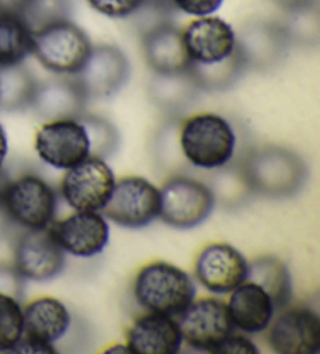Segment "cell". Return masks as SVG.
<instances>
[{
	"mask_svg": "<svg viewBox=\"0 0 320 354\" xmlns=\"http://www.w3.org/2000/svg\"><path fill=\"white\" fill-rule=\"evenodd\" d=\"M241 166L251 192L266 198L294 197L308 180V166L303 158L278 145L251 150Z\"/></svg>",
	"mask_w": 320,
	"mask_h": 354,
	"instance_id": "cell-1",
	"label": "cell"
},
{
	"mask_svg": "<svg viewBox=\"0 0 320 354\" xmlns=\"http://www.w3.org/2000/svg\"><path fill=\"white\" fill-rule=\"evenodd\" d=\"M178 145L184 160L194 167L214 170L231 162L236 149V134L222 115L202 113L180 125Z\"/></svg>",
	"mask_w": 320,
	"mask_h": 354,
	"instance_id": "cell-2",
	"label": "cell"
},
{
	"mask_svg": "<svg viewBox=\"0 0 320 354\" xmlns=\"http://www.w3.org/2000/svg\"><path fill=\"white\" fill-rule=\"evenodd\" d=\"M133 290L141 308L170 317L180 315L197 294L189 274L164 261L150 262L141 268Z\"/></svg>",
	"mask_w": 320,
	"mask_h": 354,
	"instance_id": "cell-3",
	"label": "cell"
},
{
	"mask_svg": "<svg viewBox=\"0 0 320 354\" xmlns=\"http://www.w3.org/2000/svg\"><path fill=\"white\" fill-rule=\"evenodd\" d=\"M91 48L88 35L71 19L52 24L33 33L35 58L42 67L58 75H75Z\"/></svg>",
	"mask_w": 320,
	"mask_h": 354,
	"instance_id": "cell-4",
	"label": "cell"
},
{
	"mask_svg": "<svg viewBox=\"0 0 320 354\" xmlns=\"http://www.w3.org/2000/svg\"><path fill=\"white\" fill-rule=\"evenodd\" d=\"M159 218L169 227L190 230L202 225L214 209V195L208 185L189 176L174 175L159 189Z\"/></svg>",
	"mask_w": 320,
	"mask_h": 354,
	"instance_id": "cell-5",
	"label": "cell"
},
{
	"mask_svg": "<svg viewBox=\"0 0 320 354\" xmlns=\"http://www.w3.org/2000/svg\"><path fill=\"white\" fill-rule=\"evenodd\" d=\"M0 209L19 227L44 230L53 222L57 211V194L39 176L27 174L10 181Z\"/></svg>",
	"mask_w": 320,
	"mask_h": 354,
	"instance_id": "cell-6",
	"label": "cell"
},
{
	"mask_svg": "<svg viewBox=\"0 0 320 354\" xmlns=\"http://www.w3.org/2000/svg\"><path fill=\"white\" fill-rule=\"evenodd\" d=\"M159 189L143 176H124L114 183L103 207L105 217L124 228H144L159 216Z\"/></svg>",
	"mask_w": 320,
	"mask_h": 354,
	"instance_id": "cell-7",
	"label": "cell"
},
{
	"mask_svg": "<svg viewBox=\"0 0 320 354\" xmlns=\"http://www.w3.org/2000/svg\"><path fill=\"white\" fill-rule=\"evenodd\" d=\"M132 67L127 55L112 44L92 46L85 64L73 77L89 99H109L124 89Z\"/></svg>",
	"mask_w": 320,
	"mask_h": 354,
	"instance_id": "cell-8",
	"label": "cell"
},
{
	"mask_svg": "<svg viewBox=\"0 0 320 354\" xmlns=\"http://www.w3.org/2000/svg\"><path fill=\"white\" fill-rule=\"evenodd\" d=\"M114 183L113 170L105 160L88 156L67 169L61 180V195L72 209L100 212L112 197Z\"/></svg>",
	"mask_w": 320,
	"mask_h": 354,
	"instance_id": "cell-9",
	"label": "cell"
},
{
	"mask_svg": "<svg viewBox=\"0 0 320 354\" xmlns=\"http://www.w3.org/2000/svg\"><path fill=\"white\" fill-rule=\"evenodd\" d=\"M24 333L13 353H55L53 344L67 333L71 314L52 297L36 298L22 309Z\"/></svg>",
	"mask_w": 320,
	"mask_h": 354,
	"instance_id": "cell-10",
	"label": "cell"
},
{
	"mask_svg": "<svg viewBox=\"0 0 320 354\" xmlns=\"http://www.w3.org/2000/svg\"><path fill=\"white\" fill-rule=\"evenodd\" d=\"M178 317L183 340L195 350L214 353L220 342L235 331L226 303L219 298L195 300Z\"/></svg>",
	"mask_w": 320,
	"mask_h": 354,
	"instance_id": "cell-11",
	"label": "cell"
},
{
	"mask_svg": "<svg viewBox=\"0 0 320 354\" xmlns=\"http://www.w3.org/2000/svg\"><path fill=\"white\" fill-rule=\"evenodd\" d=\"M236 48L247 71L270 72L286 59L291 42L281 22L256 19L244 24L239 30Z\"/></svg>",
	"mask_w": 320,
	"mask_h": 354,
	"instance_id": "cell-12",
	"label": "cell"
},
{
	"mask_svg": "<svg viewBox=\"0 0 320 354\" xmlns=\"http://www.w3.org/2000/svg\"><path fill=\"white\" fill-rule=\"evenodd\" d=\"M35 150L48 166L67 170L89 156V139L77 119L48 120L36 131Z\"/></svg>",
	"mask_w": 320,
	"mask_h": 354,
	"instance_id": "cell-13",
	"label": "cell"
},
{
	"mask_svg": "<svg viewBox=\"0 0 320 354\" xmlns=\"http://www.w3.org/2000/svg\"><path fill=\"white\" fill-rule=\"evenodd\" d=\"M64 250L55 239L51 228L27 230L15 248V268L24 279L44 283L63 272Z\"/></svg>",
	"mask_w": 320,
	"mask_h": 354,
	"instance_id": "cell-14",
	"label": "cell"
},
{
	"mask_svg": "<svg viewBox=\"0 0 320 354\" xmlns=\"http://www.w3.org/2000/svg\"><path fill=\"white\" fill-rule=\"evenodd\" d=\"M249 261L230 243H209L195 261V278L211 294H230L247 279Z\"/></svg>",
	"mask_w": 320,
	"mask_h": 354,
	"instance_id": "cell-15",
	"label": "cell"
},
{
	"mask_svg": "<svg viewBox=\"0 0 320 354\" xmlns=\"http://www.w3.org/2000/svg\"><path fill=\"white\" fill-rule=\"evenodd\" d=\"M269 345L280 354H314L320 350V319L310 308H283L270 322Z\"/></svg>",
	"mask_w": 320,
	"mask_h": 354,
	"instance_id": "cell-16",
	"label": "cell"
},
{
	"mask_svg": "<svg viewBox=\"0 0 320 354\" xmlns=\"http://www.w3.org/2000/svg\"><path fill=\"white\" fill-rule=\"evenodd\" d=\"M48 228L64 253L75 258L97 256L109 242L108 222L96 211H75Z\"/></svg>",
	"mask_w": 320,
	"mask_h": 354,
	"instance_id": "cell-17",
	"label": "cell"
},
{
	"mask_svg": "<svg viewBox=\"0 0 320 354\" xmlns=\"http://www.w3.org/2000/svg\"><path fill=\"white\" fill-rule=\"evenodd\" d=\"M190 63H216L236 48V32L229 22L216 16H202L183 30Z\"/></svg>",
	"mask_w": 320,
	"mask_h": 354,
	"instance_id": "cell-18",
	"label": "cell"
},
{
	"mask_svg": "<svg viewBox=\"0 0 320 354\" xmlns=\"http://www.w3.org/2000/svg\"><path fill=\"white\" fill-rule=\"evenodd\" d=\"M143 53L153 74L186 72L190 59L183 41V32L170 21L155 24L143 32Z\"/></svg>",
	"mask_w": 320,
	"mask_h": 354,
	"instance_id": "cell-19",
	"label": "cell"
},
{
	"mask_svg": "<svg viewBox=\"0 0 320 354\" xmlns=\"http://www.w3.org/2000/svg\"><path fill=\"white\" fill-rule=\"evenodd\" d=\"M88 97L71 78H51L36 86L32 108L38 118L48 120L78 119L86 111Z\"/></svg>",
	"mask_w": 320,
	"mask_h": 354,
	"instance_id": "cell-20",
	"label": "cell"
},
{
	"mask_svg": "<svg viewBox=\"0 0 320 354\" xmlns=\"http://www.w3.org/2000/svg\"><path fill=\"white\" fill-rule=\"evenodd\" d=\"M183 337L174 317L149 313L133 323L127 333V350L134 354H175Z\"/></svg>",
	"mask_w": 320,
	"mask_h": 354,
	"instance_id": "cell-21",
	"label": "cell"
},
{
	"mask_svg": "<svg viewBox=\"0 0 320 354\" xmlns=\"http://www.w3.org/2000/svg\"><path fill=\"white\" fill-rule=\"evenodd\" d=\"M226 303L233 326L245 334H261L274 320L275 306L267 292L256 283L245 279L230 292Z\"/></svg>",
	"mask_w": 320,
	"mask_h": 354,
	"instance_id": "cell-22",
	"label": "cell"
},
{
	"mask_svg": "<svg viewBox=\"0 0 320 354\" xmlns=\"http://www.w3.org/2000/svg\"><path fill=\"white\" fill-rule=\"evenodd\" d=\"M200 93L202 91L188 71L175 74H153L147 88L150 102L170 118L188 111V108L199 99Z\"/></svg>",
	"mask_w": 320,
	"mask_h": 354,
	"instance_id": "cell-23",
	"label": "cell"
},
{
	"mask_svg": "<svg viewBox=\"0 0 320 354\" xmlns=\"http://www.w3.org/2000/svg\"><path fill=\"white\" fill-rule=\"evenodd\" d=\"M247 281L256 283L272 298L275 310L286 308L292 297V279L287 267L275 256H263L249 262Z\"/></svg>",
	"mask_w": 320,
	"mask_h": 354,
	"instance_id": "cell-24",
	"label": "cell"
},
{
	"mask_svg": "<svg viewBox=\"0 0 320 354\" xmlns=\"http://www.w3.org/2000/svg\"><path fill=\"white\" fill-rule=\"evenodd\" d=\"M188 72L202 93H224L241 80L247 72V66L238 48H235L231 55L216 63H190Z\"/></svg>",
	"mask_w": 320,
	"mask_h": 354,
	"instance_id": "cell-25",
	"label": "cell"
},
{
	"mask_svg": "<svg viewBox=\"0 0 320 354\" xmlns=\"http://www.w3.org/2000/svg\"><path fill=\"white\" fill-rule=\"evenodd\" d=\"M38 82L21 64L0 67V111L17 113L32 106Z\"/></svg>",
	"mask_w": 320,
	"mask_h": 354,
	"instance_id": "cell-26",
	"label": "cell"
},
{
	"mask_svg": "<svg viewBox=\"0 0 320 354\" xmlns=\"http://www.w3.org/2000/svg\"><path fill=\"white\" fill-rule=\"evenodd\" d=\"M33 48V32L19 15L0 13V67L21 64Z\"/></svg>",
	"mask_w": 320,
	"mask_h": 354,
	"instance_id": "cell-27",
	"label": "cell"
},
{
	"mask_svg": "<svg viewBox=\"0 0 320 354\" xmlns=\"http://www.w3.org/2000/svg\"><path fill=\"white\" fill-rule=\"evenodd\" d=\"M216 174L213 175L211 185H208L214 195V201H219L224 207L235 209V207L247 203V200L255 195L251 192L250 185L242 170L241 162L214 169Z\"/></svg>",
	"mask_w": 320,
	"mask_h": 354,
	"instance_id": "cell-28",
	"label": "cell"
},
{
	"mask_svg": "<svg viewBox=\"0 0 320 354\" xmlns=\"http://www.w3.org/2000/svg\"><path fill=\"white\" fill-rule=\"evenodd\" d=\"M83 125L89 139V156L108 160L118 151L121 145V134L112 122L102 118L85 113L77 119Z\"/></svg>",
	"mask_w": 320,
	"mask_h": 354,
	"instance_id": "cell-29",
	"label": "cell"
},
{
	"mask_svg": "<svg viewBox=\"0 0 320 354\" xmlns=\"http://www.w3.org/2000/svg\"><path fill=\"white\" fill-rule=\"evenodd\" d=\"M289 42L300 47H316L320 41V15L317 2L297 10L287 11V17L281 22Z\"/></svg>",
	"mask_w": 320,
	"mask_h": 354,
	"instance_id": "cell-30",
	"label": "cell"
},
{
	"mask_svg": "<svg viewBox=\"0 0 320 354\" xmlns=\"http://www.w3.org/2000/svg\"><path fill=\"white\" fill-rule=\"evenodd\" d=\"M72 10V0H26L17 15L35 33L52 24L69 21Z\"/></svg>",
	"mask_w": 320,
	"mask_h": 354,
	"instance_id": "cell-31",
	"label": "cell"
},
{
	"mask_svg": "<svg viewBox=\"0 0 320 354\" xmlns=\"http://www.w3.org/2000/svg\"><path fill=\"white\" fill-rule=\"evenodd\" d=\"M24 333V313L19 300L0 294V353H13Z\"/></svg>",
	"mask_w": 320,
	"mask_h": 354,
	"instance_id": "cell-32",
	"label": "cell"
},
{
	"mask_svg": "<svg viewBox=\"0 0 320 354\" xmlns=\"http://www.w3.org/2000/svg\"><path fill=\"white\" fill-rule=\"evenodd\" d=\"M143 2L144 0H88L92 10L113 19L133 16Z\"/></svg>",
	"mask_w": 320,
	"mask_h": 354,
	"instance_id": "cell-33",
	"label": "cell"
},
{
	"mask_svg": "<svg viewBox=\"0 0 320 354\" xmlns=\"http://www.w3.org/2000/svg\"><path fill=\"white\" fill-rule=\"evenodd\" d=\"M256 345L249 337L241 334H235L233 331L230 335L220 342V345L214 350L213 354H258Z\"/></svg>",
	"mask_w": 320,
	"mask_h": 354,
	"instance_id": "cell-34",
	"label": "cell"
},
{
	"mask_svg": "<svg viewBox=\"0 0 320 354\" xmlns=\"http://www.w3.org/2000/svg\"><path fill=\"white\" fill-rule=\"evenodd\" d=\"M177 10L190 16H209L222 7L224 0H170Z\"/></svg>",
	"mask_w": 320,
	"mask_h": 354,
	"instance_id": "cell-35",
	"label": "cell"
},
{
	"mask_svg": "<svg viewBox=\"0 0 320 354\" xmlns=\"http://www.w3.org/2000/svg\"><path fill=\"white\" fill-rule=\"evenodd\" d=\"M24 281L26 279L16 272L15 267H0V294H7L19 300V298H22Z\"/></svg>",
	"mask_w": 320,
	"mask_h": 354,
	"instance_id": "cell-36",
	"label": "cell"
},
{
	"mask_svg": "<svg viewBox=\"0 0 320 354\" xmlns=\"http://www.w3.org/2000/svg\"><path fill=\"white\" fill-rule=\"evenodd\" d=\"M270 2L278 5V7H281L283 10L292 11V10H297L301 7H306V5L316 3L317 0H270Z\"/></svg>",
	"mask_w": 320,
	"mask_h": 354,
	"instance_id": "cell-37",
	"label": "cell"
},
{
	"mask_svg": "<svg viewBox=\"0 0 320 354\" xmlns=\"http://www.w3.org/2000/svg\"><path fill=\"white\" fill-rule=\"evenodd\" d=\"M26 3V0H0V13L17 15Z\"/></svg>",
	"mask_w": 320,
	"mask_h": 354,
	"instance_id": "cell-38",
	"label": "cell"
},
{
	"mask_svg": "<svg viewBox=\"0 0 320 354\" xmlns=\"http://www.w3.org/2000/svg\"><path fill=\"white\" fill-rule=\"evenodd\" d=\"M8 153V140H7V133H5L3 127L0 125V167L3 166L5 158Z\"/></svg>",
	"mask_w": 320,
	"mask_h": 354,
	"instance_id": "cell-39",
	"label": "cell"
},
{
	"mask_svg": "<svg viewBox=\"0 0 320 354\" xmlns=\"http://www.w3.org/2000/svg\"><path fill=\"white\" fill-rule=\"evenodd\" d=\"M10 175L7 174V170L3 167H0V207H2V200H3V194L7 191V187L10 185Z\"/></svg>",
	"mask_w": 320,
	"mask_h": 354,
	"instance_id": "cell-40",
	"label": "cell"
}]
</instances>
